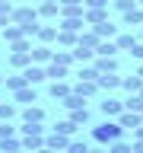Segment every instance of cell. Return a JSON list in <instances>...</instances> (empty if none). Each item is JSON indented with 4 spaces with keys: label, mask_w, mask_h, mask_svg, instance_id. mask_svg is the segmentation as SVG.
Here are the masks:
<instances>
[{
    "label": "cell",
    "mask_w": 143,
    "mask_h": 153,
    "mask_svg": "<svg viewBox=\"0 0 143 153\" xmlns=\"http://www.w3.org/2000/svg\"><path fill=\"white\" fill-rule=\"evenodd\" d=\"M121 134H124V128H121L118 118H105L99 128H92V140L95 143H111V140H118Z\"/></svg>",
    "instance_id": "1"
},
{
    "label": "cell",
    "mask_w": 143,
    "mask_h": 153,
    "mask_svg": "<svg viewBox=\"0 0 143 153\" xmlns=\"http://www.w3.org/2000/svg\"><path fill=\"white\" fill-rule=\"evenodd\" d=\"M45 150H70V134H60V131L45 134Z\"/></svg>",
    "instance_id": "2"
},
{
    "label": "cell",
    "mask_w": 143,
    "mask_h": 153,
    "mask_svg": "<svg viewBox=\"0 0 143 153\" xmlns=\"http://www.w3.org/2000/svg\"><path fill=\"white\" fill-rule=\"evenodd\" d=\"M38 7H16L13 10V22H19V26H29V22H38Z\"/></svg>",
    "instance_id": "3"
},
{
    "label": "cell",
    "mask_w": 143,
    "mask_h": 153,
    "mask_svg": "<svg viewBox=\"0 0 143 153\" xmlns=\"http://www.w3.org/2000/svg\"><path fill=\"white\" fill-rule=\"evenodd\" d=\"M22 74H26V80H29L32 86H38V83H45V80H48V70H45V64H35V61H32L29 67H22Z\"/></svg>",
    "instance_id": "4"
},
{
    "label": "cell",
    "mask_w": 143,
    "mask_h": 153,
    "mask_svg": "<svg viewBox=\"0 0 143 153\" xmlns=\"http://www.w3.org/2000/svg\"><path fill=\"white\" fill-rule=\"evenodd\" d=\"M118 121H121L124 131H137V128L143 124V112H130V108H124V112L118 115Z\"/></svg>",
    "instance_id": "5"
},
{
    "label": "cell",
    "mask_w": 143,
    "mask_h": 153,
    "mask_svg": "<svg viewBox=\"0 0 143 153\" xmlns=\"http://www.w3.org/2000/svg\"><path fill=\"white\" fill-rule=\"evenodd\" d=\"M70 93H73V86L67 83V80H51V86H48V96H51V99H57V102H64Z\"/></svg>",
    "instance_id": "6"
},
{
    "label": "cell",
    "mask_w": 143,
    "mask_h": 153,
    "mask_svg": "<svg viewBox=\"0 0 143 153\" xmlns=\"http://www.w3.org/2000/svg\"><path fill=\"white\" fill-rule=\"evenodd\" d=\"M121 80H124V76H118V70L99 74V89H102V93H114V89H121Z\"/></svg>",
    "instance_id": "7"
},
{
    "label": "cell",
    "mask_w": 143,
    "mask_h": 153,
    "mask_svg": "<svg viewBox=\"0 0 143 153\" xmlns=\"http://www.w3.org/2000/svg\"><path fill=\"white\" fill-rule=\"evenodd\" d=\"M102 108V115L105 118H118V115L124 112V99H114V96H105V102L99 105Z\"/></svg>",
    "instance_id": "8"
},
{
    "label": "cell",
    "mask_w": 143,
    "mask_h": 153,
    "mask_svg": "<svg viewBox=\"0 0 143 153\" xmlns=\"http://www.w3.org/2000/svg\"><path fill=\"white\" fill-rule=\"evenodd\" d=\"M73 89L80 96H86V99H92V96H99L102 89H99V80H76L73 83Z\"/></svg>",
    "instance_id": "9"
},
{
    "label": "cell",
    "mask_w": 143,
    "mask_h": 153,
    "mask_svg": "<svg viewBox=\"0 0 143 153\" xmlns=\"http://www.w3.org/2000/svg\"><path fill=\"white\" fill-rule=\"evenodd\" d=\"M0 38H3L7 45H13V42H19V38H26V32H22V26H19V22H10V26L0 29Z\"/></svg>",
    "instance_id": "10"
},
{
    "label": "cell",
    "mask_w": 143,
    "mask_h": 153,
    "mask_svg": "<svg viewBox=\"0 0 143 153\" xmlns=\"http://www.w3.org/2000/svg\"><path fill=\"white\" fill-rule=\"evenodd\" d=\"M32 61H35V64H51V61H54V48L51 45H35L32 48Z\"/></svg>",
    "instance_id": "11"
},
{
    "label": "cell",
    "mask_w": 143,
    "mask_h": 153,
    "mask_svg": "<svg viewBox=\"0 0 143 153\" xmlns=\"http://www.w3.org/2000/svg\"><path fill=\"white\" fill-rule=\"evenodd\" d=\"M121 22H124V26H130V29L143 26V7L137 3L133 10H127V13H121Z\"/></svg>",
    "instance_id": "12"
},
{
    "label": "cell",
    "mask_w": 143,
    "mask_h": 153,
    "mask_svg": "<svg viewBox=\"0 0 143 153\" xmlns=\"http://www.w3.org/2000/svg\"><path fill=\"white\" fill-rule=\"evenodd\" d=\"M76 42H80V32H73V29H57V45L60 48H76Z\"/></svg>",
    "instance_id": "13"
},
{
    "label": "cell",
    "mask_w": 143,
    "mask_h": 153,
    "mask_svg": "<svg viewBox=\"0 0 143 153\" xmlns=\"http://www.w3.org/2000/svg\"><path fill=\"white\" fill-rule=\"evenodd\" d=\"M38 16H41V19H60V0L38 3Z\"/></svg>",
    "instance_id": "14"
},
{
    "label": "cell",
    "mask_w": 143,
    "mask_h": 153,
    "mask_svg": "<svg viewBox=\"0 0 143 153\" xmlns=\"http://www.w3.org/2000/svg\"><path fill=\"white\" fill-rule=\"evenodd\" d=\"M13 99H16V102H22V105H32V102H38V93H35V86L29 83V86H22V89H16V93H13Z\"/></svg>",
    "instance_id": "15"
},
{
    "label": "cell",
    "mask_w": 143,
    "mask_h": 153,
    "mask_svg": "<svg viewBox=\"0 0 143 153\" xmlns=\"http://www.w3.org/2000/svg\"><path fill=\"white\" fill-rule=\"evenodd\" d=\"M108 19V7H92L86 10V26H99V22H105Z\"/></svg>",
    "instance_id": "16"
},
{
    "label": "cell",
    "mask_w": 143,
    "mask_h": 153,
    "mask_svg": "<svg viewBox=\"0 0 143 153\" xmlns=\"http://www.w3.org/2000/svg\"><path fill=\"white\" fill-rule=\"evenodd\" d=\"M10 64L16 67V70L29 67V64H32V51H13V48H10Z\"/></svg>",
    "instance_id": "17"
},
{
    "label": "cell",
    "mask_w": 143,
    "mask_h": 153,
    "mask_svg": "<svg viewBox=\"0 0 143 153\" xmlns=\"http://www.w3.org/2000/svg\"><path fill=\"white\" fill-rule=\"evenodd\" d=\"M45 70H48V80H67V76H70V67L57 64V61H51V64H45Z\"/></svg>",
    "instance_id": "18"
},
{
    "label": "cell",
    "mask_w": 143,
    "mask_h": 153,
    "mask_svg": "<svg viewBox=\"0 0 143 153\" xmlns=\"http://www.w3.org/2000/svg\"><path fill=\"white\" fill-rule=\"evenodd\" d=\"M22 150H45V134H22Z\"/></svg>",
    "instance_id": "19"
},
{
    "label": "cell",
    "mask_w": 143,
    "mask_h": 153,
    "mask_svg": "<svg viewBox=\"0 0 143 153\" xmlns=\"http://www.w3.org/2000/svg\"><path fill=\"white\" fill-rule=\"evenodd\" d=\"M121 89H127V93H140V89H143V76L133 70L130 76H124V80H121Z\"/></svg>",
    "instance_id": "20"
},
{
    "label": "cell",
    "mask_w": 143,
    "mask_h": 153,
    "mask_svg": "<svg viewBox=\"0 0 143 153\" xmlns=\"http://www.w3.org/2000/svg\"><path fill=\"white\" fill-rule=\"evenodd\" d=\"M3 86H7L10 93H16V89H22V86H29V80H26V74H22V70H16L13 76H7V80H3Z\"/></svg>",
    "instance_id": "21"
},
{
    "label": "cell",
    "mask_w": 143,
    "mask_h": 153,
    "mask_svg": "<svg viewBox=\"0 0 143 153\" xmlns=\"http://www.w3.org/2000/svg\"><path fill=\"white\" fill-rule=\"evenodd\" d=\"M95 32H99V38H118V26H114L111 19H105V22H99V26H92Z\"/></svg>",
    "instance_id": "22"
},
{
    "label": "cell",
    "mask_w": 143,
    "mask_h": 153,
    "mask_svg": "<svg viewBox=\"0 0 143 153\" xmlns=\"http://www.w3.org/2000/svg\"><path fill=\"white\" fill-rule=\"evenodd\" d=\"M57 29H60V26H41L35 38L41 42V45H51V42H57Z\"/></svg>",
    "instance_id": "23"
},
{
    "label": "cell",
    "mask_w": 143,
    "mask_h": 153,
    "mask_svg": "<svg viewBox=\"0 0 143 153\" xmlns=\"http://www.w3.org/2000/svg\"><path fill=\"white\" fill-rule=\"evenodd\" d=\"M22 121H45V108L41 105H26V112H22Z\"/></svg>",
    "instance_id": "24"
},
{
    "label": "cell",
    "mask_w": 143,
    "mask_h": 153,
    "mask_svg": "<svg viewBox=\"0 0 143 153\" xmlns=\"http://www.w3.org/2000/svg\"><path fill=\"white\" fill-rule=\"evenodd\" d=\"M73 57H76V64H92V61H95V51H92V48L76 45L73 48Z\"/></svg>",
    "instance_id": "25"
},
{
    "label": "cell",
    "mask_w": 143,
    "mask_h": 153,
    "mask_svg": "<svg viewBox=\"0 0 143 153\" xmlns=\"http://www.w3.org/2000/svg\"><path fill=\"white\" fill-rule=\"evenodd\" d=\"M54 61H57V64H64V67H70V64L76 61V57H73V48H60V45H57V51H54Z\"/></svg>",
    "instance_id": "26"
},
{
    "label": "cell",
    "mask_w": 143,
    "mask_h": 153,
    "mask_svg": "<svg viewBox=\"0 0 143 153\" xmlns=\"http://www.w3.org/2000/svg\"><path fill=\"white\" fill-rule=\"evenodd\" d=\"M0 150L3 153H13V150H22V137H0Z\"/></svg>",
    "instance_id": "27"
},
{
    "label": "cell",
    "mask_w": 143,
    "mask_h": 153,
    "mask_svg": "<svg viewBox=\"0 0 143 153\" xmlns=\"http://www.w3.org/2000/svg\"><path fill=\"white\" fill-rule=\"evenodd\" d=\"M70 118H73V121L80 124V128L92 121V115H89V108H86V105H80V108H70Z\"/></svg>",
    "instance_id": "28"
},
{
    "label": "cell",
    "mask_w": 143,
    "mask_h": 153,
    "mask_svg": "<svg viewBox=\"0 0 143 153\" xmlns=\"http://www.w3.org/2000/svg\"><path fill=\"white\" fill-rule=\"evenodd\" d=\"M114 42H118V48H121V51H130V48L137 45V35H133V32H118V38H114Z\"/></svg>",
    "instance_id": "29"
},
{
    "label": "cell",
    "mask_w": 143,
    "mask_h": 153,
    "mask_svg": "<svg viewBox=\"0 0 143 153\" xmlns=\"http://www.w3.org/2000/svg\"><path fill=\"white\" fill-rule=\"evenodd\" d=\"M124 108H130V112H143V93H127Z\"/></svg>",
    "instance_id": "30"
},
{
    "label": "cell",
    "mask_w": 143,
    "mask_h": 153,
    "mask_svg": "<svg viewBox=\"0 0 143 153\" xmlns=\"http://www.w3.org/2000/svg\"><path fill=\"white\" fill-rule=\"evenodd\" d=\"M86 102H89V99H86V96H80V93L73 89V93H70V96L64 99V108L70 112V108H80V105H86Z\"/></svg>",
    "instance_id": "31"
},
{
    "label": "cell",
    "mask_w": 143,
    "mask_h": 153,
    "mask_svg": "<svg viewBox=\"0 0 143 153\" xmlns=\"http://www.w3.org/2000/svg\"><path fill=\"white\" fill-rule=\"evenodd\" d=\"M76 80H99V70H95V64H80V74H76Z\"/></svg>",
    "instance_id": "32"
},
{
    "label": "cell",
    "mask_w": 143,
    "mask_h": 153,
    "mask_svg": "<svg viewBox=\"0 0 143 153\" xmlns=\"http://www.w3.org/2000/svg\"><path fill=\"white\" fill-rule=\"evenodd\" d=\"M76 128H80V124H76L73 118H64V121H57V124H54V131H60V134H70V137L76 134Z\"/></svg>",
    "instance_id": "33"
},
{
    "label": "cell",
    "mask_w": 143,
    "mask_h": 153,
    "mask_svg": "<svg viewBox=\"0 0 143 153\" xmlns=\"http://www.w3.org/2000/svg\"><path fill=\"white\" fill-rule=\"evenodd\" d=\"M22 134H45V121H22Z\"/></svg>",
    "instance_id": "34"
},
{
    "label": "cell",
    "mask_w": 143,
    "mask_h": 153,
    "mask_svg": "<svg viewBox=\"0 0 143 153\" xmlns=\"http://www.w3.org/2000/svg\"><path fill=\"white\" fill-rule=\"evenodd\" d=\"M16 118V105L13 102H0V121H13Z\"/></svg>",
    "instance_id": "35"
},
{
    "label": "cell",
    "mask_w": 143,
    "mask_h": 153,
    "mask_svg": "<svg viewBox=\"0 0 143 153\" xmlns=\"http://www.w3.org/2000/svg\"><path fill=\"white\" fill-rule=\"evenodd\" d=\"M108 150H111V153H130V150H133V143H127V140H121V137H118V140L108 143Z\"/></svg>",
    "instance_id": "36"
},
{
    "label": "cell",
    "mask_w": 143,
    "mask_h": 153,
    "mask_svg": "<svg viewBox=\"0 0 143 153\" xmlns=\"http://www.w3.org/2000/svg\"><path fill=\"white\" fill-rule=\"evenodd\" d=\"M111 3H114V10H118V13H127V10L137 7V0H111Z\"/></svg>",
    "instance_id": "37"
},
{
    "label": "cell",
    "mask_w": 143,
    "mask_h": 153,
    "mask_svg": "<svg viewBox=\"0 0 143 153\" xmlns=\"http://www.w3.org/2000/svg\"><path fill=\"white\" fill-rule=\"evenodd\" d=\"M16 131H19V128H13L10 121H0V137H13Z\"/></svg>",
    "instance_id": "38"
},
{
    "label": "cell",
    "mask_w": 143,
    "mask_h": 153,
    "mask_svg": "<svg viewBox=\"0 0 143 153\" xmlns=\"http://www.w3.org/2000/svg\"><path fill=\"white\" fill-rule=\"evenodd\" d=\"M70 150H73V153H86L89 143H86V140H70Z\"/></svg>",
    "instance_id": "39"
},
{
    "label": "cell",
    "mask_w": 143,
    "mask_h": 153,
    "mask_svg": "<svg viewBox=\"0 0 143 153\" xmlns=\"http://www.w3.org/2000/svg\"><path fill=\"white\" fill-rule=\"evenodd\" d=\"M38 29H41L38 22H29V26H22V32H26L29 38H35V35H38Z\"/></svg>",
    "instance_id": "40"
},
{
    "label": "cell",
    "mask_w": 143,
    "mask_h": 153,
    "mask_svg": "<svg viewBox=\"0 0 143 153\" xmlns=\"http://www.w3.org/2000/svg\"><path fill=\"white\" fill-rule=\"evenodd\" d=\"M130 54H133V57H137V61H143V42H137V45H133V48H130Z\"/></svg>",
    "instance_id": "41"
},
{
    "label": "cell",
    "mask_w": 143,
    "mask_h": 153,
    "mask_svg": "<svg viewBox=\"0 0 143 153\" xmlns=\"http://www.w3.org/2000/svg\"><path fill=\"white\" fill-rule=\"evenodd\" d=\"M111 0H86V10H92V7H108Z\"/></svg>",
    "instance_id": "42"
},
{
    "label": "cell",
    "mask_w": 143,
    "mask_h": 153,
    "mask_svg": "<svg viewBox=\"0 0 143 153\" xmlns=\"http://www.w3.org/2000/svg\"><path fill=\"white\" fill-rule=\"evenodd\" d=\"M13 10H16L13 0H0V13H13Z\"/></svg>",
    "instance_id": "43"
},
{
    "label": "cell",
    "mask_w": 143,
    "mask_h": 153,
    "mask_svg": "<svg viewBox=\"0 0 143 153\" xmlns=\"http://www.w3.org/2000/svg\"><path fill=\"white\" fill-rule=\"evenodd\" d=\"M133 153H143V137H133Z\"/></svg>",
    "instance_id": "44"
},
{
    "label": "cell",
    "mask_w": 143,
    "mask_h": 153,
    "mask_svg": "<svg viewBox=\"0 0 143 153\" xmlns=\"http://www.w3.org/2000/svg\"><path fill=\"white\" fill-rule=\"evenodd\" d=\"M73 3H86V0H60V7H73Z\"/></svg>",
    "instance_id": "45"
},
{
    "label": "cell",
    "mask_w": 143,
    "mask_h": 153,
    "mask_svg": "<svg viewBox=\"0 0 143 153\" xmlns=\"http://www.w3.org/2000/svg\"><path fill=\"white\" fill-rule=\"evenodd\" d=\"M133 137H143V124H140V128H137V131H133Z\"/></svg>",
    "instance_id": "46"
},
{
    "label": "cell",
    "mask_w": 143,
    "mask_h": 153,
    "mask_svg": "<svg viewBox=\"0 0 143 153\" xmlns=\"http://www.w3.org/2000/svg\"><path fill=\"white\" fill-rule=\"evenodd\" d=\"M137 74H140V76H143V64H140V67H137Z\"/></svg>",
    "instance_id": "47"
},
{
    "label": "cell",
    "mask_w": 143,
    "mask_h": 153,
    "mask_svg": "<svg viewBox=\"0 0 143 153\" xmlns=\"http://www.w3.org/2000/svg\"><path fill=\"white\" fill-rule=\"evenodd\" d=\"M38 3H51V0H38Z\"/></svg>",
    "instance_id": "48"
},
{
    "label": "cell",
    "mask_w": 143,
    "mask_h": 153,
    "mask_svg": "<svg viewBox=\"0 0 143 153\" xmlns=\"http://www.w3.org/2000/svg\"><path fill=\"white\" fill-rule=\"evenodd\" d=\"M3 80H7V76H0V86H3Z\"/></svg>",
    "instance_id": "49"
},
{
    "label": "cell",
    "mask_w": 143,
    "mask_h": 153,
    "mask_svg": "<svg viewBox=\"0 0 143 153\" xmlns=\"http://www.w3.org/2000/svg\"><path fill=\"white\" fill-rule=\"evenodd\" d=\"M140 38H143V26H140Z\"/></svg>",
    "instance_id": "50"
},
{
    "label": "cell",
    "mask_w": 143,
    "mask_h": 153,
    "mask_svg": "<svg viewBox=\"0 0 143 153\" xmlns=\"http://www.w3.org/2000/svg\"><path fill=\"white\" fill-rule=\"evenodd\" d=\"M137 3H140V7H143V0H137Z\"/></svg>",
    "instance_id": "51"
},
{
    "label": "cell",
    "mask_w": 143,
    "mask_h": 153,
    "mask_svg": "<svg viewBox=\"0 0 143 153\" xmlns=\"http://www.w3.org/2000/svg\"><path fill=\"white\" fill-rule=\"evenodd\" d=\"M140 93H143V89H140Z\"/></svg>",
    "instance_id": "52"
}]
</instances>
